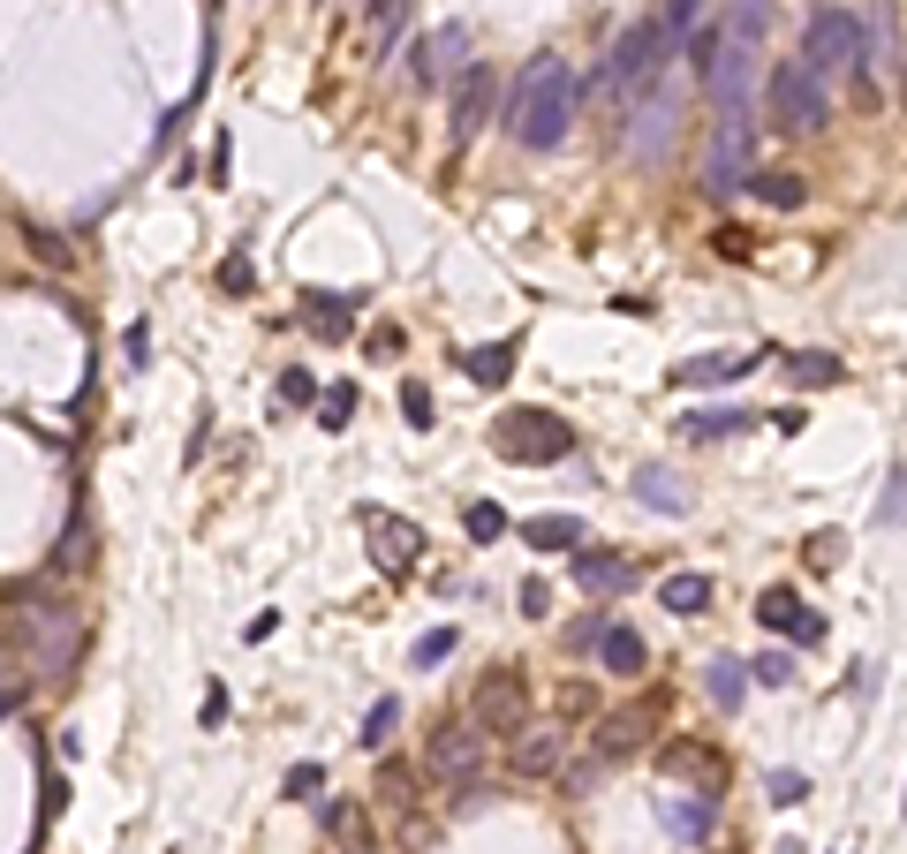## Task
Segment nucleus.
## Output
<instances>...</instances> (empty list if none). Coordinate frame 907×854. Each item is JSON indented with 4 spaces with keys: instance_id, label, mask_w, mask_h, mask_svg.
<instances>
[{
    "instance_id": "nucleus-24",
    "label": "nucleus",
    "mask_w": 907,
    "mask_h": 854,
    "mask_svg": "<svg viewBox=\"0 0 907 854\" xmlns=\"http://www.w3.org/2000/svg\"><path fill=\"white\" fill-rule=\"evenodd\" d=\"M741 371H756V356H734V348H711V356H689L673 379L681 385H734Z\"/></svg>"
},
{
    "instance_id": "nucleus-35",
    "label": "nucleus",
    "mask_w": 907,
    "mask_h": 854,
    "mask_svg": "<svg viewBox=\"0 0 907 854\" xmlns=\"http://www.w3.org/2000/svg\"><path fill=\"white\" fill-rule=\"evenodd\" d=\"M23 235H31V257H39L45 272H69V265H76V250H69L53 227H23Z\"/></svg>"
},
{
    "instance_id": "nucleus-12",
    "label": "nucleus",
    "mask_w": 907,
    "mask_h": 854,
    "mask_svg": "<svg viewBox=\"0 0 907 854\" xmlns=\"http://www.w3.org/2000/svg\"><path fill=\"white\" fill-rule=\"evenodd\" d=\"M363 537H371V559H379L386 575H409L416 553H424V529L401 522V514H386V507H363Z\"/></svg>"
},
{
    "instance_id": "nucleus-25",
    "label": "nucleus",
    "mask_w": 907,
    "mask_h": 854,
    "mask_svg": "<svg viewBox=\"0 0 907 854\" xmlns=\"http://www.w3.org/2000/svg\"><path fill=\"white\" fill-rule=\"evenodd\" d=\"M734 431H756V424H749L741 409H689V416H681V439H689V446H719V439H734Z\"/></svg>"
},
{
    "instance_id": "nucleus-26",
    "label": "nucleus",
    "mask_w": 907,
    "mask_h": 854,
    "mask_svg": "<svg viewBox=\"0 0 907 854\" xmlns=\"http://www.w3.org/2000/svg\"><path fill=\"white\" fill-rule=\"evenodd\" d=\"M658 605H666L673 620H695V613H711V575H666V583H658Z\"/></svg>"
},
{
    "instance_id": "nucleus-2",
    "label": "nucleus",
    "mask_w": 907,
    "mask_h": 854,
    "mask_svg": "<svg viewBox=\"0 0 907 854\" xmlns=\"http://www.w3.org/2000/svg\"><path fill=\"white\" fill-rule=\"evenodd\" d=\"M673 31L658 23V16H636L620 39H612V53H605V69H598V91L605 99H620V106H636L643 91H658L666 76H673Z\"/></svg>"
},
{
    "instance_id": "nucleus-21",
    "label": "nucleus",
    "mask_w": 907,
    "mask_h": 854,
    "mask_svg": "<svg viewBox=\"0 0 907 854\" xmlns=\"http://www.w3.org/2000/svg\"><path fill=\"white\" fill-rule=\"evenodd\" d=\"M749 197H756L764 213H802V205H810V182L786 174V167H756L749 174Z\"/></svg>"
},
{
    "instance_id": "nucleus-27",
    "label": "nucleus",
    "mask_w": 907,
    "mask_h": 854,
    "mask_svg": "<svg viewBox=\"0 0 907 854\" xmlns=\"http://www.w3.org/2000/svg\"><path fill=\"white\" fill-rule=\"evenodd\" d=\"M462 371H470L476 385H507V379H515V341H492V348H470V356H462Z\"/></svg>"
},
{
    "instance_id": "nucleus-8",
    "label": "nucleus",
    "mask_w": 907,
    "mask_h": 854,
    "mask_svg": "<svg viewBox=\"0 0 907 854\" xmlns=\"http://www.w3.org/2000/svg\"><path fill=\"white\" fill-rule=\"evenodd\" d=\"M695 84H703V99H711L719 114H749V84H756V39L726 31V39H719V61H711Z\"/></svg>"
},
{
    "instance_id": "nucleus-13",
    "label": "nucleus",
    "mask_w": 907,
    "mask_h": 854,
    "mask_svg": "<svg viewBox=\"0 0 907 854\" xmlns=\"http://www.w3.org/2000/svg\"><path fill=\"white\" fill-rule=\"evenodd\" d=\"M522 711H529V688H522V673H484L476 681V696H470V719L476 727H492V733H515L522 727Z\"/></svg>"
},
{
    "instance_id": "nucleus-17",
    "label": "nucleus",
    "mask_w": 907,
    "mask_h": 854,
    "mask_svg": "<svg viewBox=\"0 0 907 854\" xmlns=\"http://www.w3.org/2000/svg\"><path fill=\"white\" fill-rule=\"evenodd\" d=\"M560 757H567V727H522V741H515V779H553L560 771Z\"/></svg>"
},
{
    "instance_id": "nucleus-19",
    "label": "nucleus",
    "mask_w": 907,
    "mask_h": 854,
    "mask_svg": "<svg viewBox=\"0 0 907 854\" xmlns=\"http://www.w3.org/2000/svg\"><path fill=\"white\" fill-rule=\"evenodd\" d=\"M636 500H643L650 514H666V522L689 514V492H681V476L666 470V462H636Z\"/></svg>"
},
{
    "instance_id": "nucleus-38",
    "label": "nucleus",
    "mask_w": 907,
    "mask_h": 854,
    "mask_svg": "<svg viewBox=\"0 0 907 854\" xmlns=\"http://www.w3.org/2000/svg\"><path fill=\"white\" fill-rule=\"evenodd\" d=\"M348 416H355V385H333V393H318V424H326V431H341L348 424Z\"/></svg>"
},
{
    "instance_id": "nucleus-29",
    "label": "nucleus",
    "mask_w": 907,
    "mask_h": 854,
    "mask_svg": "<svg viewBox=\"0 0 907 854\" xmlns=\"http://www.w3.org/2000/svg\"><path fill=\"white\" fill-rule=\"evenodd\" d=\"M703 688H711V703H719V711H741V696H749V666L711 658V666H703Z\"/></svg>"
},
{
    "instance_id": "nucleus-31",
    "label": "nucleus",
    "mask_w": 907,
    "mask_h": 854,
    "mask_svg": "<svg viewBox=\"0 0 907 854\" xmlns=\"http://www.w3.org/2000/svg\"><path fill=\"white\" fill-rule=\"evenodd\" d=\"M326 832H341L348 840V854H371V832H363V810H355V802H326Z\"/></svg>"
},
{
    "instance_id": "nucleus-4",
    "label": "nucleus",
    "mask_w": 907,
    "mask_h": 854,
    "mask_svg": "<svg viewBox=\"0 0 907 854\" xmlns=\"http://www.w3.org/2000/svg\"><path fill=\"white\" fill-rule=\"evenodd\" d=\"M492 454L515 462V470H553V462L575 454V424L553 416V409H515V416L492 424Z\"/></svg>"
},
{
    "instance_id": "nucleus-44",
    "label": "nucleus",
    "mask_w": 907,
    "mask_h": 854,
    "mask_svg": "<svg viewBox=\"0 0 907 854\" xmlns=\"http://www.w3.org/2000/svg\"><path fill=\"white\" fill-rule=\"evenodd\" d=\"M122 356H130V371H144V363H152V326H144V318L122 333Z\"/></svg>"
},
{
    "instance_id": "nucleus-46",
    "label": "nucleus",
    "mask_w": 907,
    "mask_h": 854,
    "mask_svg": "<svg viewBox=\"0 0 907 854\" xmlns=\"http://www.w3.org/2000/svg\"><path fill=\"white\" fill-rule=\"evenodd\" d=\"M250 280H258L250 257H227V265H219V288H227V296H250Z\"/></svg>"
},
{
    "instance_id": "nucleus-42",
    "label": "nucleus",
    "mask_w": 907,
    "mask_h": 854,
    "mask_svg": "<svg viewBox=\"0 0 907 854\" xmlns=\"http://www.w3.org/2000/svg\"><path fill=\"white\" fill-rule=\"evenodd\" d=\"M280 401L288 409H318V379L310 371H280Z\"/></svg>"
},
{
    "instance_id": "nucleus-20",
    "label": "nucleus",
    "mask_w": 907,
    "mask_h": 854,
    "mask_svg": "<svg viewBox=\"0 0 907 854\" xmlns=\"http://www.w3.org/2000/svg\"><path fill=\"white\" fill-rule=\"evenodd\" d=\"M658 816H666V832H673V840H711L719 802H711V794H666V802H658Z\"/></svg>"
},
{
    "instance_id": "nucleus-14",
    "label": "nucleus",
    "mask_w": 907,
    "mask_h": 854,
    "mask_svg": "<svg viewBox=\"0 0 907 854\" xmlns=\"http://www.w3.org/2000/svg\"><path fill=\"white\" fill-rule=\"evenodd\" d=\"M756 628L794 636V642H824V613H810L794 598V583H772V590H756Z\"/></svg>"
},
{
    "instance_id": "nucleus-16",
    "label": "nucleus",
    "mask_w": 907,
    "mask_h": 854,
    "mask_svg": "<svg viewBox=\"0 0 907 854\" xmlns=\"http://www.w3.org/2000/svg\"><path fill=\"white\" fill-rule=\"evenodd\" d=\"M355 310H363V296H355V288H341V296L310 288V296H302V326H310L318 341H348V333H355Z\"/></svg>"
},
{
    "instance_id": "nucleus-30",
    "label": "nucleus",
    "mask_w": 907,
    "mask_h": 854,
    "mask_svg": "<svg viewBox=\"0 0 907 854\" xmlns=\"http://www.w3.org/2000/svg\"><path fill=\"white\" fill-rule=\"evenodd\" d=\"M650 16H658L673 39H695V23L711 16V0H650Z\"/></svg>"
},
{
    "instance_id": "nucleus-37",
    "label": "nucleus",
    "mask_w": 907,
    "mask_h": 854,
    "mask_svg": "<svg viewBox=\"0 0 907 854\" xmlns=\"http://www.w3.org/2000/svg\"><path fill=\"white\" fill-rule=\"evenodd\" d=\"M401 416H409V431H432V385L424 379H401Z\"/></svg>"
},
{
    "instance_id": "nucleus-18",
    "label": "nucleus",
    "mask_w": 907,
    "mask_h": 854,
    "mask_svg": "<svg viewBox=\"0 0 907 854\" xmlns=\"http://www.w3.org/2000/svg\"><path fill=\"white\" fill-rule=\"evenodd\" d=\"M575 567V583L583 590H598V598H620V590H636V559H612V553H567Z\"/></svg>"
},
{
    "instance_id": "nucleus-51",
    "label": "nucleus",
    "mask_w": 907,
    "mask_h": 854,
    "mask_svg": "<svg viewBox=\"0 0 907 854\" xmlns=\"http://www.w3.org/2000/svg\"><path fill=\"white\" fill-rule=\"evenodd\" d=\"M197 719H205V727H219V719H227V688H205V711H197Z\"/></svg>"
},
{
    "instance_id": "nucleus-15",
    "label": "nucleus",
    "mask_w": 907,
    "mask_h": 854,
    "mask_svg": "<svg viewBox=\"0 0 907 854\" xmlns=\"http://www.w3.org/2000/svg\"><path fill=\"white\" fill-rule=\"evenodd\" d=\"M462 53H470V31H462V23H446V31H432V39H416V45H409V84L432 91L439 76H446V61H462Z\"/></svg>"
},
{
    "instance_id": "nucleus-47",
    "label": "nucleus",
    "mask_w": 907,
    "mask_h": 854,
    "mask_svg": "<svg viewBox=\"0 0 907 854\" xmlns=\"http://www.w3.org/2000/svg\"><path fill=\"white\" fill-rule=\"evenodd\" d=\"M877 522L893 529V522H907V470L893 476V492H885V507H877Z\"/></svg>"
},
{
    "instance_id": "nucleus-50",
    "label": "nucleus",
    "mask_w": 907,
    "mask_h": 854,
    "mask_svg": "<svg viewBox=\"0 0 907 854\" xmlns=\"http://www.w3.org/2000/svg\"><path fill=\"white\" fill-rule=\"evenodd\" d=\"M711 243H719V257H734V265H741V257H749V235H741V227H719Z\"/></svg>"
},
{
    "instance_id": "nucleus-36",
    "label": "nucleus",
    "mask_w": 907,
    "mask_h": 854,
    "mask_svg": "<svg viewBox=\"0 0 907 854\" xmlns=\"http://www.w3.org/2000/svg\"><path fill=\"white\" fill-rule=\"evenodd\" d=\"M462 522H470V537H476V545H499V537H507V507H492V500H476V507L462 514Z\"/></svg>"
},
{
    "instance_id": "nucleus-22",
    "label": "nucleus",
    "mask_w": 907,
    "mask_h": 854,
    "mask_svg": "<svg viewBox=\"0 0 907 854\" xmlns=\"http://www.w3.org/2000/svg\"><path fill=\"white\" fill-rule=\"evenodd\" d=\"M598 658H605V673H612V681H636V673L650 666V642L636 636V628H620V620H612L605 642H598Z\"/></svg>"
},
{
    "instance_id": "nucleus-45",
    "label": "nucleus",
    "mask_w": 907,
    "mask_h": 854,
    "mask_svg": "<svg viewBox=\"0 0 907 854\" xmlns=\"http://www.w3.org/2000/svg\"><path fill=\"white\" fill-rule=\"evenodd\" d=\"M802 794H810V779H802V771H772V802H779V810H794Z\"/></svg>"
},
{
    "instance_id": "nucleus-41",
    "label": "nucleus",
    "mask_w": 907,
    "mask_h": 854,
    "mask_svg": "<svg viewBox=\"0 0 907 854\" xmlns=\"http://www.w3.org/2000/svg\"><path fill=\"white\" fill-rule=\"evenodd\" d=\"M379 802H386V810H409V802H416V794H409V764L379 771Z\"/></svg>"
},
{
    "instance_id": "nucleus-1",
    "label": "nucleus",
    "mask_w": 907,
    "mask_h": 854,
    "mask_svg": "<svg viewBox=\"0 0 907 854\" xmlns=\"http://www.w3.org/2000/svg\"><path fill=\"white\" fill-rule=\"evenodd\" d=\"M583 91L590 84L567 69L560 53H537L515 76V91H507V136H515L522 152H560L575 114H583Z\"/></svg>"
},
{
    "instance_id": "nucleus-52",
    "label": "nucleus",
    "mask_w": 907,
    "mask_h": 854,
    "mask_svg": "<svg viewBox=\"0 0 907 854\" xmlns=\"http://www.w3.org/2000/svg\"><path fill=\"white\" fill-rule=\"evenodd\" d=\"M371 356H401V326H379L371 333Z\"/></svg>"
},
{
    "instance_id": "nucleus-9",
    "label": "nucleus",
    "mask_w": 907,
    "mask_h": 854,
    "mask_svg": "<svg viewBox=\"0 0 907 854\" xmlns=\"http://www.w3.org/2000/svg\"><path fill=\"white\" fill-rule=\"evenodd\" d=\"M424 764H432V779H446V794L470 786L476 764H484V727H476V719H446V727L432 733V749H424Z\"/></svg>"
},
{
    "instance_id": "nucleus-28",
    "label": "nucleus",
    "mask_w": 907,
    "mask_h": 854,
    "mask_svg": "<svg viewBox=\"0 0 907 854\" xmlns=\"http://www.w3.org/2000/svg\"><path fill=\"white\" fill-rule=\"evenodd\" d=\"M839 379H847V363H839V356H824V348L786 356V385H839Z\"/></svg>"
},
{
    "instance_id": "nucleus-10",
    "label": "nucleus",
    "mask_w": 907,
    "mask_h": 854,
    "mask_svg": "<svg viewBox=\"0 0 907 854\" xmlns=\"http://www.w3.org/2000/svg\"><path fill=\"white\" fill-rule=\"evenodd\" d=\"M76 642H84L76 613L45 605V613H31V628H23V666H39V673H61V666L76 658Z\"/></svg>"
},
{
    "instance_id": "nucleus-32",
    "label": "nucleus",
    "mask_w": 907,
    "mask_h": 854,
    "mask_svg": "<svg viewBox=\"0 0 907 854\" xmlns=\"http://www.w3.org/2000/svg\"><path fill=\"white\" fill-rule=\"evenodd\" d=\"M628 749H643V719H605V733H598V764H620Z\"/></svg>"
},
{
    "instance_id": "nucleus-33",
    "label": "nucleus",
    "mask_w": 907,
    "mask_h": 854,
    "mask_svg": "<svg viewBox=\"0 0 907 854\" xmlns=\"http://www.w3.org/2000/svg\"><path fill=\"white\" fill-rule=\"evenodd\" d=\"M393 727H401V703H393V696H379V703L363 711V733H355V741H363V749H386Z\"/></svg>"
},
{
    "instance_id": "nucleus-3",
    "label": "nucleus",
    "mask_w": 907,
    "mask_h": 854,
    "mask_svg": "<svg viewBox=\"0 0 907 854\" xmlns=\"http://www.w3.org/2000/svg\"><path fill=\"white\" fill-rule=\"evenodd\" d=\"M764 122H772L779 136H817V128L832 122V84H824L802 53L772 69V84H764Z\"/></svg>"
},
{
    "instance_id": "nucleus-40",
    "label": "nucleus",
    "mask_w": 907,
    "mask_h": 854,
    "mask_svg": "<svg viewBox=\"0 0 907 854\" xmlns=\"http://www.w3.org/2000/svg\"><path fill=\"white\" fill-rule=\"evenodd\" d=\"M409 658H416V666H446V658H454V628H424Z\"/></svg>"
},
{
    "instance_id": "nucleus-53",
    "label": "nucleus",
    "mask_w": 907,
    "mask_h": 854,
    "mask_svg": "<svg viewBox=\"0 0 907 854\" xmlns=\"http://www.w3.org/2000/svg\"><path fill=\"white\" fill-rule=\"evenodd\" d=\"M900 69H907V61H900Z\"/></svg>"
},
{
    "instance_id": "nucleus-34",
    "label": "nucleus",
    "mask_w": 907,
    "mask_h": 854,
    "mask_svg": "<svg viewBox=\"0 0 907 854\" xmlns=\"http://www.w3.org/2000/svg\"><path fill=\"white\" fill-rule=\"evenodd\" d=\"M605 628H612L605 613H575V620H567V628H560L567 658H583V650H598V642H605Z\"/></svg>"
},
{
    "instance_id": "nucleus-6",
    "label": "nucleus",
    "mask_w": 907,
    "mask_h": 854,
    "mask_svg": "<svg viewBox=\"0 0 907 854\" xmlns=\"http://www.w3.org/2000/svg\"><path fill=\"white\" fill-rule=\"evenodd\" d=\"M749 174H756V122H749V114H719L711 152H703V189H711V197H741Z\"/></svg>"
},
{
    "instance_id": "nucleus-7",
    "label": "nucleus",
    "mask_w": 907,
    "mask_h": 854,
    "mask_svg": "<svg viewBox=\"0 0 907 854\" xmlns=\"http://www.w3.org/2000/svg\"><path fill=\"white\" fill-rule=\"evenodd\" d=\"M802 61L817 69L824 84H832L839 69H855V61H863V16H847V8H817V16L802 23Z\"/></svg>"
},
{
    "instance_id": "nucleus-48",
    "label": "nucleus",
    "mask_w": 907,
    "mask_h": 854,
    "mask_svg": "<svg viewBox=\"0 0 907 854\" xmlns=\"http://www.w3.org/2000/svg\"><path fill=\"white\" fill-rule=\"evenodd\" d=\"M545 605H553V583H545V575H529V583H522V613H529V620H537V613H545Z\"/></svg>"
},
{
    "instance_id": "nucleus-49",
    "label": "nucleus",
    "mask_w": 907,
    "mask_h": 854,
    "mask_svg": "<svg viewBox=\"0 0 907 854\" xmlns=\"http://www.w3.org/2000/svg\"><path fill=\"white\" fill-rule=\"evenodd\" d=\"M839 553H847V537H839V529H824V537H810V559H817V567H832Z\"/></svg>"
},
{
    "instance_id": "nucleus-23",
    "label": "nucleus",
    "mask_w": 907,
    "mask_h": 854,
    "mask_svg": "<svg viewBox=\"0 0 907 854\" xmlns=\"http://www.w3.org/2000/svg\"><path fill=\"white\" fill-rule=\"evenodd\" d=\"M522 545L529 553H583V522L575 514H529L522 522Z\"/></svg>"
},
{
    "instance_id": "nucleus-11",
    "label": "nucleus",
    "mask_w": 907,
    "mask_h": 854,
    "mask_svg": "<svg viewBox=\"0 0 907 854\" xmlns=\"http://www.w3.org/2000/svg\"><path fill=\"white\" fill-rule=\"evenodd\" d=\"M492 99H499V76L476 61V69H462V84H454V106H446V136H454V152L462 144H476V128L492 122Z\"/></svg>"
},
{
    "instance_id": "nucleus-5",
    "label": "nucleus",
    "mask_w": 907,
    "mask_h": 854,
    "mask_svg": "<svg viewBox=\"0 0 907 854\" xmlns=\"http://www.w3.org/2000/svg\"><path fill=\"white\" fill-rule=\"evenodd\" d=\"M673 136H681V84L666 76L658 91H643V99L628 106V136H620V152H628L636 167H666Z\"/></svg>"
},
{
    "instance_id": "nucleus-43",
    "label": "nucleus",
    "mask_w": 907,
    "mask_h": 854,
    "mask_svg": "<svg viewBox=\"0 0 907 854\" xmlns=\"http://www.w3.org/2000/svg\"><path fill=\"white\" fill-rule=\"evenodd\" d=\"M280 786H288V802H302V794H318V786H326V771H318V764H288Z\"/></svg>"
},
{
    "instance_id": "nucleus-39",
    "label": "nucleus",
    "mask_w": 907,
    "mask_h": 854,
    "mask_svg": "<svg viewBox=\"0 0 907 854\" xmlns=\"http://www.w3.org/2000/svg\"><path fill=\"white\" fill-rule=\"evenodd\" d=\"M749 681H756V688H786V681H794V658H786V650H764V658L749 666Z\"/></svg>"
}]
</instances>
